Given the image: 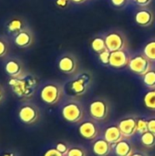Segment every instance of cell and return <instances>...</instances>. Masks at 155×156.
Masks as SVG:
<instances>
[{"label": "cell", "instance_id": "obj_1", "mask_svg": "<svg viewBox=\"0 0 155 156\" xmlns=\"http://www.w3.org/2000/svg\"><path fill=\"white\" fill-rule=\"evenodd\" d=\"M93 80L91 72L88 70L78 71L64 85L65 94L70 98L78 99L85 95Z\"/></svg>", "mask_w": 155, "mask_h": 156}, {"label": "cell", "instance_id": "obj_2", "mask_svg": "<svg viewBox=\"0 0 155 156\" xmlns=\"http://www.w3.org/2000/svg\"><path fill=\"white\" fill-rule=\"evenodd\" d=\"M8 85L16 97L23 100H29L36 93L38 80L35 75L27 72L21 78H10Z\"/></svg>", "mask_w": 155, "mask_h": 156}, {"label": "cell", "instance_id": "obj_3", "mask_svg": "<svg viewBox=\"0 0 155 156\" xmlns=\"http://www.w3.org/2000/svg\"><path fill=\"white\" fill-rule=\"evenodd\" d=\"M65 95L64 85L58 81H48L43 84L39 90L40 100L48 106L59 103Z\"/></svg>", "mask_w": 155, "mask_h": 156}, {"label": "cell", "instance_id": "obj_4", "mask_svg": "<svg viewBox=\"0 0 155 156\" xmlns=\"http://www.w3.org/2000/svg\"><path fill=\"white\" fill-rule=\"evenodd\" d=\"M61 116L69 123H80L85 117V109L80 101L75 98L67 100L61 106Z\"/></svg>", "mask_w": 155, "mask_h": 156}, {"label": "cell", "instance_id": "obj_5", "mask_svg": "<svg viewBox=\"0 0 155 156\" xmlns=\"http://www.w3.org/2000/svg\"><path fill=\"white\" fill-rule=\"evenodd\" d=\"M17 118L26 125H33L40 121L41 111L36 103L26 101L17 109Z\"/></svg>", "mask_w": 155, "mask_h": 156}, {"label": "cell", "instance_id": "obj_6", "mask_svg": "<svg viewBox=\"0 0 155 156\" xmlns=\"http://www.w3.org/2000/svg\"><path fill=\"white\" fill-rule=\"evenodd\" d=\"M110 101L103 97L95 98L89 104V114L91 119L97 121L98 122L107 120L110 115Z\"/></svg>", "mask_w": 155, "mask_h": 156}, {"label": "cell", "instance_id": "obj_7", "mask_svg": "<svg viewBox=\"0 0 155 156\" xmlns=\"http://www.w3.org/2000/svg\"><path fill=\"white\" fill-rule=\"evenodd\" d=\"M107 49L111 52L128 49V40L123 32L120 30H113L109 32L104 37Z\"/></svg>", "mask_w": 155, "mask_h": 156}, {"label": "cell", "instance_id": "obj_8", "mask_svg": "<svg viewBox=\"0 0 155 156\" xmlns=\"http://www.w3.org/2000/svg\"><path fill=\"white\" fill-rule=\"evenodd\" d=\"M79 133L86 140H96L100 136V125L97 121L93 119H88L82 121L78 128Z\"/></svg>", "mask_w": 155, "mask_h": 156}, {"label": "cell", "instance_id": "obj_9", "mask_svg": "<svg viewBox=\"0 0 155 156\" xmlns=\"http://www.w3.org/2000/svg\"><path fill=\"white\" fill-rule=\"evenodd\" d=\"M4 69L9 78H21L27 73L22 60L16 57L6 58L4 63Z\"/></svg>", "mask_w": 155, "mask_h": 156}, {"label": "cell", "instance_id": "obj_10", "mask_svg": "<svg viewBox=\"0 0 155 156\" xmlns=\"http://www.w3.org/2000/svg\"><path fill=\"white\" fill-rule=\"evenodd\" d=\"M58 68L60 72L66 75H74L79 71V60L71 53L62 55L58 61Z\"/></svg>", "mask_w": 155, "mask_h": 156}, {"label": "cell", "instance_id": "obj_11", "mask_svg": "<svg viewBox=\"0 0 155 156\" xmlns=\"http://www.w3.org/2000/svg\"><path fill=\"white\" fill-rule=\"evenodd\" d=\"M152 61L143 55H137L135 57H132L129 62V69L131 71H132L134 74L139 76H144L152 68Z\"/></svg>", "mask_w": 155, "mask_h": 156}, {"label": "cell", "instance_id": "obj_12", "mask_svg": "<svg viewBox=\"0 0 155 156\" xmlns=\"http://www.w3.org/2000/svg\"><path fill=\"white\" fill-rule=\"evenodd\" d=\"M137 116H127L121 119L118 122V126L126 139H131L137 133V125H136Z\"/></svg>", "mask_w": 155, "mask_h": 156}, {"label": "cell", "instance_id": "obj_13", "mask_svg": "<svg viewBox=\"0 0 155 156\" xmlns=\"http://www.w3.org/2000/svg\"><path fill=\"white\" fill-rule=\"evenodd\" d=\"M13 42L19 48H27L34 42V33L30 27H26L13 36Z\"/></svg>", "mask_w": 155, "mask_h": 156}, {"label": "cell", "instance_id": "obj_14", "mask_svg": "<svg viewBox=\"0 0 155 156\" xmlns=\"http://www.w3.org/2000/svg\"><path fill=\"white\" fill-rule=\"evenodd\" d=\"M132 57L128 49L117 50L111 52L110 57V66L115 69H122L128 67Z\"/></svg>", "mask_w": 155, "mask_h": 156}, {"label": "cell", "instance_id": "obj_15", "mask_svg": "<svg viewBox=\"0 0 155 156\" xmlns=\"http://www.w3.org/2000/svg\"><path fill=\"white\" fill-rule=\"evenodd\" d=\"M134 20L137 25L143 27H150L154 20V15L153 11L145 6H143L134 15Z\"/></svg>", "mask_w": 155, "mask_h": 156}, {"label": "cell", "instance_id": "obj_16", "mask_svg": "<svg viewBox=\"0 0 155 156\" xmlns=\"http://www.w3.org/2000/svg\"><path fill=\"white\" fill-rule=\"evenodd\" d=\"M113 151V145L104 138L96 139L92 144V152L96 156H109Z\"/></svg>", "mask_w": 155, "mask_h": 156}, {"label": "cell", "instance_id": "obj_17", "mask_svg": "<svg viewBox=\"0 0 155 156\" xmlns=\"http://www.w3.org/2000/svg\"><path fill=\"white\" fill-rule=\"evenodd\" d=\"M113 152L117 156H132L134 154L135 150L130 139L124 138L113 145Z\"/></svg>", "mask_w": 155, "mask_h": 156}, {"label": "cell", "instance_id": "obj_18", "mask_svg": "<svg viewBox=\"0 0 155 156\" xmlns=\"http://www.w3.org/2000/svg\"><path fill=\"white\" fill-rule=\"evenodd\" d=\"M103 138L112 145H115L117 143L124 139L118 125H111L107 127L104 131Z\"/></svg>", "mask_w": 155, "mask_h": 156}, {"label": "cell", "instance_id": "obj_19", "mask_svg": "<svg viewBox=\"0 0 155 156\" xmlns=\"http://www.w3.org/2000/svg\"><path fill=\"white\" fill-rule=\"evenodd\" d=\"M26 27H27V25H26L25 19H23L22 17H18V16H14V17L10 18L6 22V25H5L7 32L9 34H11L12 36L17 34L18 32H20Z\"/></svg>", "mask_w": 155, "mask_h": 156}, {"label": "cell", "instance_id": "obj_20", "mask_svg": "<svg viewBox=\"0 0 155 156\" xmlns=\"http://www.w3.org/2000/svg\"><path fill=\"white\" fill-rule=\"evenodd\" d=\"M140 141L142 144L147 149H152L155 147V134L149 131L141 134Z\"/></svg>", "mask_w": 155, "mask_h": 156}, {"label": "cell", "instance_id": "obj_21", "mask_svg": "<svg viewBox=\"0 0 155 156\" xmlns=\"http://www.w3.org/2000/svg\"><path fill=\"white\" fill-rule=\"evenodd\" d=\"M90 46H91V48L93 49V51H95L98 54H100V52L107 49L104 37H94L92 39V41H91Z\"/></svg>", "mask_w": 155, "mask_h": 156}, {"label": "cell", "instance_id": "obj_22", "mask_svg": "<svg viewBox=\"0 0 155 156\" xmlns=\"http://www.w3.org/2000/svg\"><path fill=\"white\" fill-rule=\"evenodd\" d=\"M143 104L145 108L155 112V89L147 91L143 97Z\"/></svg>", "mask_w": 155, "mask_h": 156}, {"label": "cell", "instance_id": "obj_23", "mask_svg": "<svg viewBox=\"0 0 155 156\" xmlns=\"http://www.w3.org/2000/svg\"><path fill=\"white\" fill-rule=\"evenodd\" d=\"M143 81L144 86L149 90L155 89V68H152L144 76H143Z\"/></svg>", "mask_w": 155, "mask_h": 156}, {"label": "cell", "instance_id": "obj_24", "mask_svg": "<svg viewBox=\"0 0 155 156\" xmlns=\"http://www.w3.org/2000/svg\"><path fill=\"white\" fill-rule=\"evenodd\" d=\"M10 51V42L5 36L0 35V58H6Z\"/></svg>", "mask_w": 155, "mask_h": 156}, {"label": "cell", "instance_id": "obj_25", "mask_svg": "<svg viewBox=\"0 0 155 156\" xmlns=\"http://www.w3.org/2000/svg\"><path fill=\"white\" fill-rule=\"evenodd\" d=\"M143 55L152 62H155V39H152L146 43L143 48Z\"/></svg>", "mask_w": 155, "mask_h": 156}, {"label": "cell", "instance_id": "obj_26", "mask_svg": "<svg viewBox=\"0 0 155 156\" xmlns=\"http://www.w3.org/2000/svg\"><path fill=\"white\" fill-rule=\"evenodd\" d=\"M137 125V133L140 134H143L146 132H148V120L143 117H137L136 121Z\"/></svg>", "mask_w": 155, "mask_h": 156}, {"label": "cell", "instance_id": "obj_27", "mask_svg": "<svg viewBox=\"0 0 155 156\" xmlns=\"http://www.w3.org/2000/svg\"><path fill=\"white\" fill-rule=\"evenodd\" d=\"M67 156H87V151L82 146H72Z\"/></svg>", "mask_w": 155, "mask_h": 156}, {"label": "cell", "instance_id": "obj_28", "mask_svg": "<svg viewBox=\"0 0 155 156\" xmlns=\"http://www.w3.org/2000/svg\"><path fill=\"white\" fill-rule=\"evenodd\" d=\"M110 57H111V51L109 49H106L99 54V58L100 62L105 66H110Z\"/></svg>", "mask_w": 155, "mask_h": 156}, {"label": "cell", "instance_id": "obj_29", "mask_svg": "<svg viewBox=\"0 0 155 156\" xmlns=\"http://www.w3.org/2000/svg\"><path fill=\"white\" fill-rule=\"evenodd\" d=\"M55 148H56L58 152H60L62 154H64V155L67 156L68 153H69V149H70V146H69L66 143H62V142H60V143H58V144H56Z\"/></svg>", "mask_w": 155, "mask_h": 156}, {"label": "cell", "instance_id": "obj_30", "mask_svg": "<svg viewBox=\"0 0 155 156\" xmlns=\"http://www.w3.org/2000/svg\"><path fill=\"white\" fill-rule=\"evenodd\" d=\"M43 156H66L62 154L60 152H58L56 148H50L47 150Z\"/></svg>", "mask_w": 155, "mask_h": 156}, {"label": "cell", "instance_id": "obj_31", "mask_svg": "<svg viewBox=\"0 0 155 156\" xmlns=\"http://www.w3.org/2000/svg\"><path fill=\"white\" fill-rule=\"evenodd\" d=\"M148 120V131L155 134V116L151 117Z\"/></svg>", "mask_w": 155, "mask_h": 156}, {"label": "cell", "instance_id": "obj_32", "mask_svg": "<svg viewBox=\"0 0 155 156\" xmlns=\"http://www.w3.org/2000/svg\"><path fill=\"white\" fill-rule=\"evenodd\" d=\"M69 2H70V0H56V5L58 7L64 8L69 5Z\"/></svg>", "mask_w": 155, "mask_h": 156}, {"label": "cell", "instance_id": "obj_33", "mask_svg": "<svg viewBox=\"0 0 155 156\" xmlns=\"http://www.w3.org/2000/svg\"><path fill=\"white\" fill-rule=\"evenodd\" d=\"M111 1L113 5H115L117 7H122V6L126 5L128 0H111Z\"/></svg>", "mask_w": 155, "mask_h": 156}, {"label": "cell", "instance_id": "obj_34", "mask_svg": "<svg viewBox=\"0 0 155 156\" xmlns=\"http://www.w3.org/2000/svg\"><path fill=\"white\" fill-rule=\"evenodd\" d=\"M134 1L137 5H139L141 6H147L148 5L151 4V2L153 0H134Z\"/></svg>", "mask_w": 155, "mask_h": 156}, {"label": "cell", "instance_id": "obj_35", "mask_svg": "<svg viewBox=\"0 0 155 156\" xmlns=\"http://www.w3.org/2000/svg\"><path fill=\"white\" fill-rule=\"evenodd\" d=\"M5 100V90L4 87L0 84V104Z\"/></svg>", "mask_w": 155, "mask_h": 156}, {"label": "cell", "instance_id": "obj_36", "mask_svg": "<svg viewBox=\"0 0 155 156\" xmlns=\"http://www.w3.org/2000/svg\"><path fill=\"white\" fill-rule=\"evenodd\" d=\"M3 156H17V154L13 151H7L3 154Z\"/></svg>", "mask_w": 155, "mask_h": 156}, {"label": "cell", "instance_id": "obj_37", "mask_svg": "<svg viewBox=\"0 0 155 156\" xmlns=\"http://www.w3.org/2000/svg\"><path fill=\"white\" fill-rule=\"evenodd\" d=\"M132 156H148L146 154H144V153H143V152H134V154H132Z\"/></svg>", "mask_w": 155, "mask_h": 156}, {"label": "cell", "instance_id": "obj_38", "mask_svg": "<svg viewBox=\"0 0 155 156\" xmlns=\"http://www.w3.org/2000/svg\"><path fill=\"white\" fill-rule=\"evenodd\" d=\"M71 2H73V3H75V4H83V3H85L87 0H70Z\"/></svg>", "mask_w": 155, "mask_h": 156}, {"label": "cell", "instance_id": "obj_39", "mask_svg": "<svg viewBox=\"0 0 155 156\" xmlns=\"http://www.w3.org/2000/svg\"><path fill=\"white\" fill-rule=\"evenodd\" d=\"M128 1H132V0H128ZM133 1H134V0H133Z\"/></svg>", "mask_w": 155, "mask_h": 156}]
</instances>
